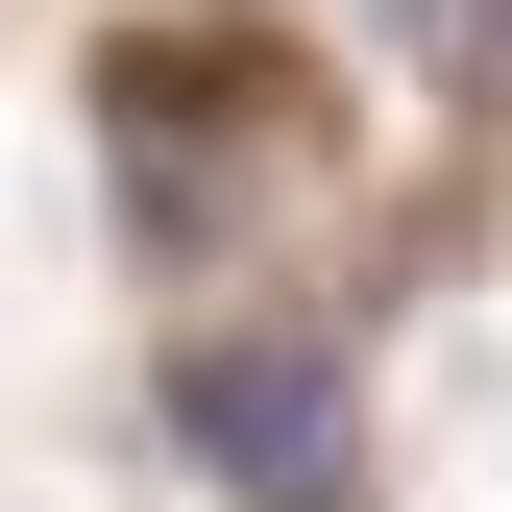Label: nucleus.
Returning <instances> with one entry per match:
<instances>
[{
	"instance_id": "1",
	"label": "nucleus",
	"mask_w": 512,
	"mask_h": 512,
	"mask_svg": "<svg viewBox=\"0 0 512 512\" xmlns=\"http://www.w3.org/2000/svg\"><path fill=\"white\" fill-rule=\"evenodd\" d=\"M171 415H196V464H220L244 512H342V488H366L342 342H196V366H171Z\"/></svg>"
},
{
	"instance_id": "2",
	"label": "nucleus",
	"mask_w": 512,
	"mask_h": 512,
	"mask_svg": "<svg viewBox=\"0 0 512 512\" xmlns=\"http://www.w3.org/2000/svg\"><path fill=\"white\" fill-rule=\"evenodd\" d=\"M415 49L439 74H512V0H415Z\"/></svg>"
}]
</instances>
